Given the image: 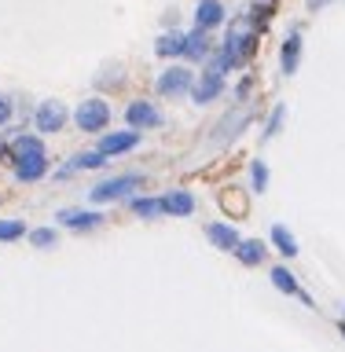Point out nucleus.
I'll use <instances>...</instances> for the list:
<instances>
[{
	"label": "nucleus",
	"instance_id": "nucleus-1",
	"mask_svg": "<svg viewBox=\"0 0 345 352\" xmlns=\"http://www.w3.org/2000/svg\"><path fill=\"white\" fill-rule=\"evenodd\" d=\"M258 44H261V33H253L250 26H242V19H236L224 44H220V52H224L231 70H247V66L253 63V55H258Z\"/></svg>",
	"mask_w": 345,
	"mask_h": 352
},
{
	"label": "nucleus",
	"instance_id": "nucleus-2",
	"mask_svg": "<svg viewBox=\"0 0 345 352\" xmlns=\"http://www.w3.org/2000/svg\"><path fill=\"white\" fill-rule=\"evenodd\" d=\"M143 187V176L140 173H118V176H107V180L92 184L88 191V202L92 206H107V202H125Z\"/></svg>",
	"mask_w": 345,
	"mask_h": 352
},
{
	"label": "nucleus",
	"instance_id": "nucleus-3",
	"mask_svg": "<svg viewBox=\"0 0 345 352\" xmlns=\"http://www.w3.org/2000/svg\"><path fill=\"white\" fill-rule=\"evenodd\" d=\"M74 125L88 132V136H99V132H107L110 129V121H114V110H110L107 99H99V96H88L81 99V103L74 107Z\"/></svg>",
	"mask_w": 345,
	"mask_h": 352
},
{
	"label": "nucleus",
	"instance_id": "nucleus-4",
	"mask_svg": "<svg viewBox=\"0 0 345 352\" xmlns=\"http://www.w3.org/2000/svg\"><path fill=\"white\" fill-rule=\"evenodd\" d=\"M66 125H70V107L63 99H44V103L33 107V129H37V136H55Z\"/></svg>",
	"mask_w": 345,
	"mask_h": 352
},
{
	"label": "nucleus",
	"instance_id": "nucleus-5",
	"mask_svg": "<svg viewBox=\"0 0 345 352\" xmlns=\"http://www.w3.org/2000/svg\"><path fill=\"white\" fill-rule=\"evenodd\" d=\"M125 125L136 129V132H151V129H162L165 125V114L154 99H132L125 107Z\"/></svg>",
	"mask_w": 345,
	"mask_h": 352
},
{
	"label": "nucleus",
	"instance_id": "nucleus-6",
	"mask_svg": "<svg viewBox=\"0 0 345 352\" xmlns=\"http://www.w3.org/2000/svg\"><path fill=\"white\" fill-rule=\"evenodd\" d=\"M191 81H195V74L187 70V66H165V70L158 74V81H154V96L184 99L187 92H191Z\"/></svg>",
	"mask_w": 345,
	"mask_h": 352
},
{
	"label": "nucleus",
	"instance_id": "nucleus-7",
	"mask_svg": "<svg viewBox=\"0 0 345 352\" xmlns=\"http://www.w3.org/2000/svg\"><path fill=\"white\" fill-rule=\"evenodd\" d=\"M224 88H228V77L224 74H213V70H206V66H202V74L191 81L187 99H191L195 107H209V103H217V99L224 96Z\"/></svg>",
	"mask_w": 345,
	"mask_h": 352
},
{
	"label": "nucleus",
	"instance_id": "nucleus-8",
	"mask_svg": "<svg viewBox=\"0 0 345 352\" xmlns=\"http://www.w3.org/2000/svg\"><path fill=\"white\" fill-rule=\"evenodd\" d=\"M136 147H140L136 129H107V132H99V143H96V151L107 154V158H121V154H129Z\"/></svg>",
	"mask_w": 345,
	"mask_h": 352
},
{
	"label": "nucleus",
	"instance_id": "nucleus-9",
	"mask_svg": "<svg viewBox=\"0 0 345 352\" xmlns=\"http://www.w3.org/2000/svg\"><path fill=\"white\" fill-rule=\"evenodd\" d=\"M55 220H59L63 228H70V231H96V228H103L107 217L99 213V209H77V206H70V209H59Z\"/></svg>",
	"mask_w": 345,
	"mask_h": 352
},
{
	"label": "nucleus",
	"instance_id": "nucleus-10",
	"mask_svg": "<svg viewBox=\"0 0 345 352\" xmlns=\"http://www.w3.org/2000/svg\"><path fill=\"white\" fill-rule=\"evenodd\" d=\"M217 44H213V37H209L206 30H198V26H191L184 33V55L180 59H187V63H195V66H202L206 59H209V52H213Z\"/></svg>",
	"mask_w": 345,
	"mask_h": 352
},
{
	"label": "nucleus",
	"instance_id": "nucleus-11",
	"mask_svg": "<svg viewBox=\"0 0 345 352\" xmlns=\"http://www.w3.org/2000/svg\"><path fill=\"white\" fill-rule=\"evenodd\" d=\"M228 22V8L220 4V0H195V26L213 33Z\"/></svg>",
	"mask_w": 345,
	"mask_h": 352
},
{
	"label": "nucleus",
	"instance_id": "nucleus-12",
	"mask_svg": "<svg viewBox=\"0 0 345 352\" xmlns=\"http://www.w3.org/2000/svg\"><path fill=\"white\" fill-rule=\"evenodd\" d=\"M33 154H48V151H44V140L37 136V132H19V136L4 147L0 158H4V162H19V158H33Z\"/></svg>",
	"mask_w": 345,
	"mask_h": 352
},
{
	"label": "nucleus",
	"instance_id": "nucleus-13",
	"mask_svg": "<svg viewBox=\"0 0 345 352\" xmlns=\"http://www.w3.org/2000/svg\"><path fill=\"white\" fill-rule=\"evenodd\" d=\"M302 52H305V37H302V30H291L286 33V41H283V48H280V70L286 77H294L297 74V66H302Z\"/></svg>",
	"mask_w": 345,
	"mask_h": 352
},
{
	"label": "nucleus",
	"instance_id": "nucleus-14",
	"mask_svg": "<svg viewBox=\"0 0 345 352\" xmlns=\"http://www.w3.org/2000/svg\"><path fill=\"white\" fill-rule=\"evenodd\" d=\"M11 169H15L19 184H37V180H44V176L52 173V165H48V154H33V158L11 162Z\"/></svg>",
	"mask_w": 345,
	"mask_h": 352
},
{
	"label": "nucleus",
	"instance_id": "nucleus-15",
	"mask_svg": "<svg viewBox=\"0 0 345 352\" xmlns=\"http://www.w3.org/2000/svg\"><path fill=\"white\" fill-rule=\"evenodd\" d=\"M269 279H272V286H275L280 294H286V297H297L302 305H309V308H313V297H309V294L302 290V283L294 279V272L286 268V264H275V268L269 272Z\"/></svg>",
	"mask_w": 345,
	"mask_h": 352
},
{
	"label": "nucleus",
	"instance_id": "nucleus-16",
	"mask_svg": "<svg viewBox=\"0 0 345 352\" xmlns=\"http://www.w3.org/2000/svg\"><path fill=\"white\" fill-rule=\"evenodd\" d=\"M158 198H162V217H191L195 213V195L184 191V187H173V191H165Z\"/></svg>",
	"mask_w": 345,
	"mask_h": 352
},
{
	"label": "nucleus",
	"instance_id": "nucleus-17",
	"mask_svg": "<svg viewBox=\"0 0 345 352\" xmlns=\"http://www.w3.org/2000/svg\"><path fill=\"white\" fill-rule=\"evenodd\" d=\"M206 239L213 242L217 250L231 253V250H236V242H239L242 235H239V228L231 224V220H213V224H206Z\"/></svg>",
	"mask_w": 345,
	"mask_h": 352
},
{
	"label": "nucleus",
	"instance_id": "nucleus-18",
	"mask_svg": "<svg viewBox=\"0 0 345 352\" xmlns=\"http://www.w3.org/2000/svg\"><path fill=\"white\" fill-rule=\"evenodd\" d=\"M154 55L158 59H180L184 55V30H162L158 37H154Z\"/></svg>",
	"mask_w": 345,
	"mask_h": 352
},
{
	"label": "nucleus",
	"instance_id": "nucleus-19",
	"mask_svg": "<svg viewBox=\"0 0 345 352\" xmlns=\"http://www.w3.org/2000/svg\"><path fill=\"white\" fill-rule=\"evenodd\" d=\"M231 253H236V261H239V264H247V268H258V264L269 257V246H264L261 239H239Z\"/></svg>",
	"mask_w": 345,
	"mask_h": 352
},
{
	"label": "nucleus",
	"instance_id": "nucleus-20",
	"mask_svg": "<svg viewBox=\"0 0 345 352\" xmlns=\"http://www.w3.org/2000/svg\"><path fill=\"white\" fill-rule=\"evenodd\" d=\"M272 15H275V4H269V0H258V4H250V11L242 15V26H250L253 33H264L269 30V22H272Z\"/></svg>",
	"mask_w": 345,
	"mask_h": 352
},
{
	"label": "nucleus",
	"instance_id": "nucleus-21",
	"mask_svg": "<svg viewBox=\"0 0 345 352\" xmlns=\"http://www.w3.org/2000/svg\"><path fill=\"white\" fill-rule=\"evenodd\" d=\"M220 209H224L228 217H247L250 213L247 191H239V187H224V191H220Z\"/></svg>",
	"mask_w": 345,
	"mask_h": 352
},
{
	"label": "nucleus",
	"instance_id": "nucleus-22",
	"mask_svg": "<svg viewBox=\"0 0 345 352\" xmlns=\"http://www.w3.org/2000/svg\"><path fill=\"white\" fill-rule=\"evenodd\" d=\"M269 242H272V246L283 253V257H297V239H294V231L286 228V224H272V231H269Z\"/></svg>",
	"mask_w": 345,
	"mask_h": 352
},
{
	"label": "nucleus",
	"instance_id": "nucleus-23",
	"mask_svg": "<svg viewBox=\"0 0 345 352\" xmlns=\"http://www.w3.org/2000/svg\"><path fill=\"white\" fill-rule=\"evenodd\" d=\"M107 162L110 158H107V154H99V151H77L66 165H70L74 173H88V169H107Z\"/></svg>",
	"mask_w": 345,
	"mask_h": 352
},
{
	"label": "nucleus",
	"instance_id": "nucleus-24",
	"mask_svg": "<svg viewBox=\"0 0 345 352\" xmlns=\"http://www.w3.org/2000/svg\"><path fill=\"white\" fill-rule=\"evenodd\" d=\"M250 118H253V114H250V110H239V114H228L224 121H220V125H224V129H217V132H213V143H224L228 136H231V140H236V136H239V132H242V125H247V121H250Z\"/></svg>",
	"mask_w": 345,
	"mask_h": 352
},
{
	"label": "nucleus",
	"instance_id": "nucleus-25",
	"mask_svg": "<svg viewBox=\"0 0 345 352\" xmlns=\"http://www.w3.org/2000/svg\"><path fill=\"white\" fill-rule=\"evenodd\" d=\"M129 209L136 217L143 220H154V217H162V198H151V195H132L129 198Z\"/></svg>",
	"mask_w": 345,
	"mask_h": 352
},
{
	"label": "nucleus",
	"instance_id": "nucleus-26",
	"mask_svg": "<svg viewBox=\"0 0 345 352\" xmlns=\"http://www.w3.org/2000/svg\"><path fill=\"white\" fill-rule=\"evenodd\" d=\"M283 121H286V107L283 103H275L272 107V114H269V121H264V132H261V140L269 143V140H275L283 132Z\"/></svg>",
	"mask_w": 345,
	"mask_h": 352
},
{
	"label": "nucleus",
	"instance_id": "nucleus-27",
	"mask_svg": "<svg viewBox=\"0 0 345 352\" xmlns=\"http://www.w3.org/2000/svg\"><path fill=\"white\" fill-rule=\"evenodd\" d=\"M250 187H253V191H269V165H264L261 158H253L250 162Z\"/></svg>",
	"mask_w": 345,
	"mask_h": 352
},
{
	"label": "nucleus",
	"instance_id": "nucleus-28",
	"mask_svg": "<svg viewBox=\"0 0 345 352\" xmlns=\"http://www.w3.org/2000/svg\"><path fill=\"white\" fill-rule=\"evenodd\" d=\"M26 239H30L37 250H52L55 242H59V235H55V228H33V231H26Z\"/></svg>",
	"mask_w": 345,
	"mask_h": 352
},
{
	"label": "nucleus",
	"instance_id": "nucleus-29",
	"mask_svg": "<svg viewBox=\"0 0 345 352\" xmlns=\"http://www.w3.org/2000/svg\"><path fill=\"white\" fill-rule=\"evenodd\" d=\"M26 239V220H0V242Z\"/></svg>",
	"mask_w": 345,
	"mask_h": 352
},
{
	"label": "nucleus",
	"instance_id": "nucleus-30",
	"mask_svg": "<svg viewBox=\"0 0 345 352\" xmlns=\"http://www.w3.org/2000/svg\"><path fill=\"white\" fill-rule=\"evenodd\" d=\"M11 118H15V103H11V96L0 92V129L11 125Z\"/></svg>",
	"mask_w": 345,
	"mask_h": 352
},
{
	"label": "nucleus",
	"instance_id": "nucleus-31",
	"mask_svg": "<svg viewBox=\"0 0 345 352\" xmlns=\"http://www.w3.org/2000/svg\"><path fill=\"white\" fill-rule=\"evenodd\" d=\"M250 92H253V77L247 74V77H242V81L236 85V103H247V99H250Z\"/></svg>",
	"mask_w": 345,
	"mask_h": 352
},
{
	"label": "nucleus",
	"instance_id": "nucleus-32",
	"mask_svg": "<svg viewBox=\"0 0 345 352\" xmlns=\"http://www.w3.org/2000/svg\"><path fill=\"white\" fill-rule=\"evenodd\" d=\"M327 4H331V0H305L309 11H320V8H327Z\"/></svg>",
	"mask_w": 345,
	"mask_h": 352
},
{
	"label": "nucleus",
	"instance_id": "nucleus-33",
	"mask_svg": "<svg viewBox=\"0 0 345 352\" xmlns=\"http://www.w3.org/2000/svg\"><path fill=\"white\" fill-rule=\"evenodd\" d=\"M342 338H345V323H342Z\"/></svg>",
	"mask_w": 345,
	"mask_h": 352
}]
</instances>
